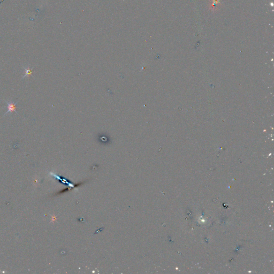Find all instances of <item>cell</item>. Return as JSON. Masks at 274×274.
Instances as JSON below:
<instances>
[{
	"mask_svg": "<svg viewBox=\"0 0 274 274\" xmlns=\"http://www.w3.org/2000/svg\"><path fill=\"white\" fill-rule=\"evenodd\" d=\"M17 102H14L12 101H7L6 103L7 104V111L6 112V113L5 114V115H7V114H8V113H10V114H11V113H13V112H15L16 113H17V111H16V105L17 104Z\"/></svg>",
	"mask_w": 274,
	"mask_h": 274,
	"instance_id": "6da1fadb",
	"label": "cell"
},
{
	"mask_svg": "<svg viewBox=\"0 0 274 274\" xmlns=\"http://www.w3.org/2000/svg\"><path fill=\"white\" fill-rule=\"evenodd\" d=\"M32 69H33V68H24V76L23 77V79L25 78H26V77H30V76H32Z\"/></svg>",
	"mask_w": 274,
	"mask_h": 274,
	"instance_id": "7a4b0ae2",
	"label": "cell"
}]
</instances>
